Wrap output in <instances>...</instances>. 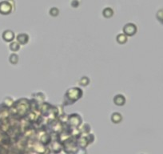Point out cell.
Masks as SVG:
<instances>
[{"mask_svg":"<svg viewBox=\"0 0 163 154\" xmlns=\"http://www.w3.org/2000/svg\"><path fill=\"white\" fill-rule=\"evenodd\" d=\"M82 131L85 133H88L91 131V126L88 125V124H85L82 126Z\"/></svg>","mask_w":163,"mask_h":154,"instance_id":"cell-16","label":"cell"},{"mask_svg":"<svg viewBox=\"0 0 163 154\" xmlns=\"http://www.w3.org/2000/svg\"><path fill=\"white\" fill-rule=\"evenodd\" d=\"M69 121H70V124H71L72 126H74V127H78V126L81 124V119H80V120H78V121L76 119H75V114H73V115H71V116H70Z\"/></svg>","mask_w":163,"mask_h":154,"instance_id":"cell-9","label":"cell"},{"mask_svg":"<svg viewBox=\"0 0 163 154\" xmlns=\"http://www.w3.org/2000/svg\"><path fill=\"white\" fill-rule=\"evenodd\" d=\"M4 104L7 105V106L10 107V106H11V105L13 104V100L11 98H10V97H7V98H6L4 100Z\"/></svg>","mask_w":163,"mask_h":154,"instance_id":"cell-17","label":"cell"},{"mask_svg":"<svg viewBox=\"0 0 163 154\" xmlns=\"http://www.w3.org/2000/svg\"><path fill=\"white\" fill-rule=\"evenodd\" d=\"M123 32L124 34L127 36H135L137 32V27L136 25L134 23H127L123 27Z\"/></svg>","mask_w":163,"mask_h":154,"instance_id":"cell-2","label":"cell"},{"mask_svg":"<svg viewBox=\"0 0 163 154\" xmlns=\"http://www.w3.org/2000/svg\"><path fill=\"white\" fill-rule=\"evenodd\" d=\"M89 83H90V80H89L86 76H83L79 81V84L81 85H82V86H86V85H88Z\"/></svg>","mask_w":163,"mask_h":154,"instance_id":"cell-14","label":"cell"},{"mask_svg":"<svg viewBox=\"0 0 163 154\" xmlns=\"http://www.w3.org/2000/svg\"><path fill=\"white\" fill-rule=\"evenodd\" d=\"M102 15H103L105 18L110 19L114 15V11H113L112 8H110V7H106V8L102 11Z\"/></svg>","mask_w":163,"mask_h":154,"instance_id":"cell-7","label":"cell"},{"mask_svg":"<svg viewBox=\"0 0 163 154\" xmlns=\"http://www.w3.org/2000/svg\"><path fill=\"white\" fill-rule=\"evenodd\" d=\"M111 121H112L113 123L115 124L121 123V121H122V116L118 112H115L111 116Z\"/></svg>","mask_w":163,"mask_h":154,"instance_id":"cell-6","label":"cell"},{"mask_svg":"<svg viewBox=\"0 0 163 154\" xmlns=\"http://www.w3.org/2000/svg\"><path fill=\"white\" fill-rule=\"evenodd\" d=\"M17 39V42H18L19 44H26V43H27V42H28L29 40V36H27V34H19V35H18V36H17V39Z\"/></svg>","mask_w":163,"mask_h":154,"instance_id":"cell-5","label":"cell"},{"mask_svg":"<svg viewBox=\"0 0 163 154\" xmlns=\"http://www.w3.org/2000/svg\"><path fill=\"white\" fill-rule=\"evenodd\" d=\"M128 39L127 36H126L125 34H119L117 36V42L119 44H125L127 42Z\"/></svg>","mask_w":163,"mask_h":154,"instance_id":"cell-8","label":"cell"},{"mask_svg":"<svg viewBox=\"0 0 163 154\" xmlns=\"http://www.w3.org/2000/svg\"><path fill=\"white\" fill-rule=\"evenodd\" d=\"M114 103H115L116 105H118V106H122V105L125 104V103H126V98H125V96H124L123 95L119 94V95H117V96H115V98H114Z\"/></svg>","mask_w":163,"mask_h":154,"instance_id":"cell-4","label":"cell"},{"mask_svg":"<svg viewBox=\"0 0 163 154\" xmlns=\"http://www.w3.org/2000/svg\"><path fill=\"white\" fill-rule=\"evenodd\" d=\"M49 13H50V15H51V16L56 17V16L58 15V14H59V10L58 9L57 7H52V8H51L50 11H49Z\"/></svg>","mask_w":163,"mask_h":154,"instance_id":"cell-12","label":"cell"},{"mask_svg":"<svg viewBox=\"0 0 163 154\" xmlns=\"http://www.w3.org/2000/svg\"><path fill=\"white\" fill-rule=\"evenodd\" d=\"M9 61L11 64H14V65L17 64L18 62V56L15 53L11 54L9 57Z\"/></svg>","mask_w":163,"mask_h":154,"instance_id":"cell-11","label":"cell"},{"mask_svg":"<svg viewBox=\"0 0 163 154\" xmlns=\"http://www.w3.org/2000/svg\"><path fill=\"white\" fill-rule=\"evenodd\" d=\"M10 49L12 51H18L20 48V44L18 43V42H15V41H12L11 43V44L9 46Z\"/></svg>","mask_w":163,"mask_h":154,"instance_id":"cell-10","label":"cell"},{"mask_svg":"<svg viewBox=\"0 0 163 154\" xmlns=\"http://www.w3.org/2000/svg\"><path fill=\"white\" fill-rule=\"evenodd\" d=\"M2 39L6 42H12L15 39V33L11 30H6L2 35Z\"/></svg>","mask_w":163,"mask_h":154,"instance_id":"cell-3","label":"cell"},{"mask_svg":"<svg viewBox=\"0 0 163 154\" xmlns=\"http://www.w3.org/2000/svg\"><path fill=\"white\" fill-rule=\"evenodd\" d=\"M13 5L10 1H2L0 2V14L2 15H9L12 11Z\"/></svg>","mask_w":163,"mask_h":154,"instance_id":"cell-1","label":"cell"},{"mask_svg":"<svg viewBox=\"0 0 163 154\" xmlns=\"http://www.w3.org/2000/svg\"><path fill=\"white\" fill-rule=\"evenodd\" d=\"M86 139H87L89 143H92L93 141H95V136H94L93 134H89L88 136H86Z\"/></svg>","mask_w":163,"mask_h":154,"instance_id":"cell-18","label":"cell"},{"mask_svg":"<svg viewBox=\"0 0 163 154\" xmlns=\"http://www.w3.org/2000/svg\"><path fill=\"white\" fill-rule=\"evenodd\" d=\"M73 154H87V152H86V150L85 148L79 147L78 149L75 150V152H74Z\"/></svg>","mask_w":163,"mask_h":154,"instance_id":"cell-15","label":"cell"},{"mask_svg":"<svg viewBox=\"0 0 163 154\" xmlns=\"http://www.w3.org/2000/svg\"><path fill=\"white\" fill-rule=\"evenodd\" d=\"M157 19L163 24V9L159 10L156 14Z\"/></svg>","mask_w":163,"mask_h":154,"instance_id":"cell-13","label":"cell"},{"mask_svg":"<svg viewBox=\"0 0 163 154\" xmlns=\"http://www.w3.org/2000/svg\"><path fill=\"white\" fill-rule=\"evenodd\" d=\"M71 6L73 7H78L79 6V2H78V0H72V2H71Z\"/></svg>","mask_w":163,"mask_h":154,"instance_id":"cell-19","label":"cell"}]
</instances>
